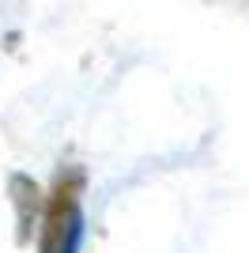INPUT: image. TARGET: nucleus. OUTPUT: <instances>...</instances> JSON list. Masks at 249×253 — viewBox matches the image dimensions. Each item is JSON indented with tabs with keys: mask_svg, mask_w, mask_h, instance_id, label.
Listing matches in <instances>:
<instances>
[{
	"mask_svg": "<svg viewBox=\"0 0 249 253\" xmlns=\"http://www.w3.org/2000/svg\"><path fill=\"white\" fill-rule=\"evenodd\" d=\"M80 185L83 174L76 167L57 170L53 189L45 197V211H42L38 227V253H76L80 250Z\"/></svg>",
	"mask_w": 249,
	"mask_h": 253,
	"instance_id": "f257e3e1",
	"label": "nucleus"
},
{
	"mask_svg": "<svg viewBox=\"0 0 249 253\" xmlns=\"http://www.w3.org/2000/svg\"><path fill=\"white\" fill-rule=\"evenodd\" d=\"M8 193H11V204H15V219H19V242L27 246L34 227H38V215L45 211V197H42L38 181L27 178V174H11Z\"/></svg>",
	"mask_w": 249,
	"mask_h": 253,
	"instance_id": "f03ea898",
	"label": "nucleus"
}]
</instances>
